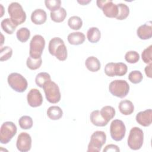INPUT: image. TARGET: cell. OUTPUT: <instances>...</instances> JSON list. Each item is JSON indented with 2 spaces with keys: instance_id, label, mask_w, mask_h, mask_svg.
<instances>
[{
  "instance_id": "cell-1",
  "label": "cell",
  "mask_w": 152,
  "mask_h": 152,
  "mask_svg": "<svg viewBox=\"0 0 152 152\" xmlns=\"http://www.w3.org/2000/svg\"><path fill=\"white\" fill-rule=\"evenodd\" d=\"M8 12L10 19L17 26L24 23L26 20V14L18 2H11L8 7Z\"/></svg>"
},
{
  "instance_id": "cell-2",
  "label": "cell",
  "mask_w": 152,
  "mask_h": 152,
  "mask_svg": "<svg viewBox=\"0 0 152 152\" xmlns=\"http://www.w3.org/2000/svg\"><path fill=\"white\" fill-rule=\"evenodd\" d=\"M128 145L133 150H138L141 148L144 142V133L138 127H133L129 132L128 138Z\"/></svg>"
},
{
  "instance_id": "cell-3",
  "label": "cell",
  "mask_w": 152,
  "mask_h": 152,
  "mask_svg": "<svg viewBox=\"0 0 152 152\" xmlns=\"http://www.w3.org/2000/svg\"><path fill=\"white\" fill-rule=\"evenodd\" d=\"M109 90L113 96L124 98L129 93V86L125 80H115L109 84Z\"/></svg>"
},
{
  "instance_id": "cell-4",
  "label": "cell",
  "mask_w": 152,
  "mask_h": 152,
  "mask_svg": "<svg viewBox=\"0 0 152 152\" xmlns=\"http://www.w3.org/2000/svg\"><path fill=\"white\" fill-rule=\"evenodd\" d=\"M7 81L9 86L15 91L24 92L27 88V80L20 74L12 72L8 76Z\"/></svg>"
},
{
  "instance_id": "cell-5",
  "label": "cell",
  "mask_w": 152,
  "mask_h": 152,
  "mask_svg": "<svg viewBox=\"0 0 152 152\" xmlns=\"http://www.w3.org/2000/svg\"><path fill=\"white\" fill-rule=\"evenodd\" d=\"M45 46V40L39 34L34 36L30 42L29 56L33 58H41Z\"/></svg>"
},
{
  "instance_id": "cell-6",
  "label": "cell",
  "mask_w": 152,
  "mask_h": 152,
  "mask_svg": "<svg viewBox=\"0 0 152 152\" xmlns=\"http://www.w3.org/2000/svg\"><path fill=\"white\" fill-rule=\"evenodd\" d=\"M46 98L50 103H57L61 100V92L58 86L50 80L45 84L43 87Z\"/></svg>"
},
{
  "instance_id": "cell-7",
  "label": "cell",
  "mask_w": 152,
  "mask_h": 152,
  "mask_svg": "<svg viewBox=\"0 0 152 152\" xmlns=\"http://www.w3.org/2000/svg\"><path fill=\"white\" fill-rule=\"evenodd\" d=\"M17 128L14 123L11 121L4 122L0 129V142L1 144L8 143L16 134Z\"/></svg>"
},
{
  "instance_id": "cell-8",
  "label": "cell",
  "mask_w": 152,
  "mask_h": 152,
  "mask_svg": "<svg viewBox=\"0 0 152 152\" xmlns=\"http://www.w3.org/2000/svg\"><path fill=\"white\" fill-rule=\"evenodd\" d=\"M106 141V135L104 131H97L94 132L91 135L87 151H100Z\"/></svg>"
},
{
  "instance_id": "cell-9",
  "label": "cell",
  "mask_w": 152,
  "mask_h": 152,
  "mask_svg": "<svg viewBox=\"0 0 152 152\" xmlns=\"http://www.w3.org/2000/svg\"><path fill=\"white\" fill-rule=\"evenodd\" d=\"M126 127L122 121L113 120L110 125V134L112 138L116 141H121L125 137Z\"/></svg>"
},
{
  "instance_id": "cell-10",
  "label": "cell",
  "mask_w": 152,
  "mask_h": 152,
  "mask_svg": "<svg viewBox=\"0 0 152 152\" xmlns=\"http://www.w3.org/2000/svg\"><path fill=\"white\" fill-rule=\"evenodd\" d=\"M97 6L102 9L105 16L109 18H116L118 12L117 4H115L111 0H97Z\"/></svg>"
},
{
  "instance_id": "cell-11",
  "label": "cell",
  "mask_w": 152,
  "mask_h": 152,
  "mask_svg": "<svg viewBox=\"0 0 152 152\" xmlns=\"http://www.w3.org/2000/svg\"><path fill=\"white\" fill-rule=\"evenodd\" d=\"M31 137L27 132H21L17 140L16 147L21 152L28 151L31 147Z\"/></svg>"
},
{
  "instance_id": "cell-12",
  "label": "cell",
  "mask_w": 152,
  "mask_h": 152,
  "mask_svg": "<svg viewBox=\"0 0 152 152\" xmlns=\"http://www.w3.org/2000/svg\"><path fill=\"white\" fill-rule=\"evenodd\" d=\"M27 103L33 107H39L43 103V97L40 91L36 88H31L27 96Z\"/></svg>"
},
{
  "instance_id": "cell-13",
  "label": "cell",
  "mask_w": 152,
  "mask_h": 152,
  "mask_svg": "<svg viewBox=\"0 0 152 152\" xmlns=\"http://www.w3.org/2000/svg\"><path fill=\"white\" fill-rule=\"evenodd\" d=\"M136 121L143 126H148L152 122V110L151 109L138 112L135 117Z\"/></svg>"
},
{
  "instance_id": "cell-14",
  "label": "cell",
  "mask_w": 152,
  "mask_h": 152,
  "mask_svg": "<svg viewBox=\"0 0 152 152\" xmlns=\"http://www.w3.org/2000/svg\"><path fill=\"white\" fill-rule=\"evenodd\" d=\"M138 37L142 40H147L152 37V25L150 21L140 26L137 30Z\"/></svg>"
},
{
  "instance_id": "cell-15",
  "label": "cell",
  "mask_w": 152,
  "mask_h": 152,
  "mask_svg": "<svg viewBox=\"0 0 152 152\" xmlns=\"http://www.w3.org/2000/svg\"><path fill=\"white\" fill-rule=\"evenodd\" d=\"M46 19V12L45 10L40 8L34 10L31 14V20L36 25H41L45 23Z\"/></svg>"
},
{
  "instance_id": "cell-16",
  "label": "cell",
  "mask_w": 152,
  "mask_h": 152,
  "mask_svg": "<svg viewBox=\"0 0 152 152\" xmlns=\"http://www.w3.org/2000/svg\"><path fill=\"white\" fill-rule=\"evenodd\" d=\"M90 119L91 123L97 126H104L109 122L103 118L99 110H93L90 114Z\"/></svg>"
},
{
  "instance_id": "cell-17",
  "label": "cell",
  "mask_w": 152,
  "mask_h": 152,
  "mask_svg": "<svg viewBox=\"0 0 152 152\" xmlns=\"http://www.w3.org/2000/svg\"><path fill=\"white\" fill-rule=\"evenodd\" d=\"M118 108L120 112L124 115H129L134 110V106L132 102L127 99L121 101L119 103Z\"/></svg>"
},
{
  "instance_id": "cell-18",
  "label": "cell",
  "mask_w": 152,
  "mask_h": 152,
  "mask_svg": "<svg viewBox=\"0 0 152 152\" xmlns=\"http://www.w3.org/2000/svg\"><path fill=\"white\" fill-rule=\"evenodd\" d=\"M67 39L68 42L72 45H79L84 43L86 37L81 32H73L68 35Z\"/></svg>"
},
{
  "instance_id": "cell-19",
  "label": "cell",
  "mask_w": 152,
  "mask_h": 152,
  "mask_svg": "<svg viewBox=\"0 0 152 152\" xmlns=\"http://www.w3.org/2000/svg\"><path fill=\"white\" fill-rule=\"evenodd\" d=\"M86 68L91 72H97L101 67V64L99 60L95 56L88 57L85 62Z\"/></svg>"
},
{
  "instance_id": "cell-20",
  "label": "cell",
  "mask_w": 152,
  "mask_h": 152,
  "mask_svg": "<svg viewBox=\"0 0 152 152\" xmlns=\"http://www.w3.org/2000/svg\"><path fill=\"white\" fill-rule=\"evenodd\" d=\"M87 37L90 43L98 42L101 37L100 30L96 27H90L87 32Z\"/></svg>"
},
{
  "instance_id": "cell-21",
  "label": "cell",
  "mask_w": 152,
  "mask_h": 152,
  "mask_svg": "<svg viewBox=\"0 0 152 152\" xmlns=\"http://www.w3.org/2000/svg\"><path fill=\"white\" fill-rule=\"evenodd\" d=\"M47 115L52 120H58L62 118L63 112L60 107L52 106L48 109Z\"/></svg>"
},
{
  "instance_id": "cell-22",
  "label": "cell",
  "mask_w": 152,
  "mask_h": 152,
  "mask_svg": "<svg viewBox=\"0 0 152 152\" xmlns=\"http://www.w3.org/2000/svg\"><path fill=\"white\" fill-rule=\"evenodd\" d=\"M50 16L52 21L56 23H61L65 19L66 17V11L65 8L61 7L55 11L50 12Z\"/></svg>"
},
{
  "instance_id": "cell-23",
  "label": "cell",
  "mask_w": 152,
  "mask_h": 152,
  "mask_svg": "<svg viewBox=\"0 0 152 152\" xmlns=\"http://www.w3.org/2000/svg\"><path fill=\"white\" fill-rule=\"evenodd\" d=\"M1 26L2 30L8 34H12L17 27V26L9 18L2 20L1 23Z\"/></svg>"
},
{
  "instance_id": "cell-24",
  "label": "cell",
  "mask_w": 152,
  "mask_h": 152,
  "mask_svg": "<svg viewBox=\"0 0 152 152\" xmlns=\"http://www.w3.org/2000/svg\"><path fill=\"white\" fill-rule=\"evenodd\" d=\"M117 7L118 12L116 18L119 20H123L126 19L129 14V7L126 4L123 3H119L117 4Z\"/></svg>"
},
{
  "instance_id": "cell-25",
  "label": "cell",
  "mask_w": 152,
  "mask_h": 152,
  "mask_svg": "<svg viewBox=\"0 0 152 152\" xmlns=\"http://www.w3.org/2000/svg\"><path fill=\"white\" fill-rule=\"evenodd\" d=\"M50 80V75L48 72H42L39 73L38 74H37L35 78L36 84L40 88H43L45 84Z\"/></svg>"
},
{
  "instance_id": "cell-26",
  "label": "cell",
  "mask_w": 152,
  "mask_h": 152,
  "mask_svg": "<svg viewBox=\"0 0 152 152\" xmlns=\"http://www.w3.org/2000/svg\"><path fill=\"white\" fill-rule=\"evenodd\" d=\"M100 112L103 118L107 122H109L110 120L114 118L116 113L115 109L110 106H105L103 107Z\"/></svg>"
},
{
  "instance_id": "cell-27",
  "label": "cell",
  "mask_w": 152,
  "mask_h": 152,
  "mask_svg": "<svg viewBox=\"0 0 152 152\" xmlns=\"http://www.w3.org/2000/svg\"><path fill=\"white\" fill-rule=\"evenodd\" d=\"M63 43H64V42L60 37H56L52 38L49 41V45H48V50L50 54L54 56L55 51L58 48V47Z\"/></svg>"
},
{
  "instance_id": "cell-28",
  "label": "cell",
  "mask_w": 152,
  "mask_h": 152,
  "mask_svg": "<svg viewBox=\"0 0 152 152\" xmlns=\"http://www.w3.org/2000/svg\"><path fill=\"white\" fill-rule=\"evenodd\" d=\"M68 26L72 30H78L81 28L83 26V21L80 17L72 16L69 17L68 21Z\"/></svg>"
},
{
  "instance_id": "cell-29",
  "label": "cell",
  "mask_w": 152,
  "mask_h": 152,
  "mask_svg": "<svg viewBox=\"0 0 152 152\" xmlns=\"http://www.w3.org/2000/svg\"><path fill=\"white\" fill-rule=\"evenodd\" d=\"M17 39L23 43H24L28 40L30 36V31L26 27H21L19 28L16 33Z\"/></svg>"
},
{
  "instance_id": "cell-30",
  "label": "cell",
  "mask_w": 152,
  "mask_h": 152,
  "mask_svg": "<svg viewBox=\"0 0 152 152\" xmlns=\"http://www.w3.org/2000/svg\"><path fill=\"white\" fill-rule=\"evenodd\" d=\"M33 119L32 118L27 115L21 116L18 120V124L20 128L23 129H29L33 126Z\"/></svg>"
},
{
  "instance_id": "cell-31",
  "label": "cell",
  "mask_w": 152,
  "mask_h": 152,
  "mask_svg": "<svg viewBox=\"0 0 152 152\" xmlns=\"http://www.w3.org/2000/svg\"><path fill=\"white\" fill-rule=\"evenodd\" d=\"M42 58H33L30 56L28 57L26 61V65L27 67L31 70H35L39 68L42 65Z\"/></svg>"
},
{
  "instance_id": "cell-32",
  "label": "cell",
  "mask_w": 152,
  "mask_h": 152,
  "mask_svg": "<svg viewBox=\"0 0 152 152\" xmlns=\"http://www.w3.org/2000/svg\"><path fill=\"white\" fill-rule=\"evenodd\" d=\"M67 55L68 53L66 47L65 45V43H63L58 47L55 51L54 56L59 61H63L66 60V59L67 58Z\"/></svg>"
},
{
  "instance_id": "cell-33",
  "label": "cell",
  "mask_w": 152,
  "mask_h": 152,
  "mask_svg": "<svg viewBox=\"0 0 152 152\" xmlns=\"http://www.w3.org/2000/svg\"><path fill=\"white\" fill-rule=\"evenodd\" d=\"M143 79L142 73L138 70L131 71L128 75V80L133 84H138L141 82Z\"/></svg>"
},
{
  "instance_id": "cell-34",
  "label": "cell",
  "mask_w": 152,
  "mask_h": 152,
  "mask_svg": "<svg viewBox=\"0 0 152 152\" xmlns=\"http://www.w3.org/2000/svg\"><path fill=\"white\" fill-rule=\"evenodd\" d=\"M128 71L127 65L123 62H115V76H123L125 75Z\"/></svg>"
},
{
  "instance_id": "cell-35",
  "label": "cell",
  "mask_w": 152,
  "mask_h": 152,
  "mask_svg": "<svg viewBox=\"0 0 152 152\" xmlns=\"http://www.w3.org/2000/svg\"><path fill=\"white\" fill-rule=\"evenodd\" d=\"M12 55V49L10 46H4L1 48L0 61H4L11 58Z\"/></svg>"
},
{
  "instance_id": "cell-36",
  "label": "cell",
  "mask_w": 152,
  "mask_h": 152,
  "mask_svg": "<svg viewBox=\"0 0 152 152\" xmlns=\"http://www.w3.org/2000/svg\"><path fill=\"white\" fill-rule=\"evenodd\" d=\"M125 59L130 64L137 63L140 59V55L138 52L134 50H130L126 53Z\"/></svg>"
},
{
  "instance_id": "cell-37",
  "label": "cell",
  "mask_w": 152,
  "mask_h": 152,
  "mask_svg": "<svg viewBox=\"0 0 152 152\" xmlns=\"http://www.w3.org/2000/svg\"><path fill=\"white\" fill-rule=\"evenodd\" d=\"M141 58L143 62L145 64H151L152 62V45L144 49L141 54Z\"/></svg>"
},
{
  "instance_id": "cell-38",
  "label": "cell",
  "mask_w": 152,
  "mask_h": 152,
  "mask_svg": "<svg viewBox=\"0 0 152 152\" xmlns=\"http://www.w3.org/2000/svg\"><path fill=\"white\" fill-rule=\"evenodd\" d=\"M45 4L48 10L51 12H53L61 8V0H45Z\"/></svg>"
},
{
  "instance_id": "cell-39",
  "label": "cell",
  "mask_w": 152,
  "mask_h": 152,
  "mask_svg": "<svg viewBox=\"0 0 152 152\" xmlns=\"http://www.w3.org/2000/svg\"><path fill=\"white\" fill-rule=\"evenodd\" d=\"M115 62L107 63L104 66V73L109 77H114L115 74Z\"/></svg>"
},
{
  "instance_id": "cell-40",
  "label": "cell",
  "mask_w": 152,
  "mask_h": 152,
  "mask_svg": "<svg viewBox=\"0 0 152 152\" xmlns=\"http://www.w3.org/2000/svg\"><path fill=\"white\" fill-rule=\"evenodd\" d=\"M103 152L106 151H120V149L118 146L115 144H109L107 145L103 149Z\"/></svg>"
},
{
  "instance_id": "cell-41",
  "label": "cell",
  "mask_w": 152,
  "mask_h": 152,
  "mask_svg": "<svg viewBox=\"0 0 152 152\" xmlns=\"http://www.w3.org/2000/svg\"><path fill=\"white\" fill-rule=\"evenodd\" d=\"M151 66L152 64H150L146 66L144 70H145V73L146 74V75L149 77V78H151L152 77V75H151Z\"/></svg>"
},
{
  "instance_id": "cell-42",
  "label": "cell",
  "mask_w": 152,
  "mask_h": 152,
  "mask_svg": "<svg viewBox=\"0 0 152 152\" xmlns=\"http://www.w3.org/2000/svg\"><path fill=\"white\" fill-rule=\"evenodd\" d=\"M77 2L80 4L81 5H87V4H88L89 2H91V0H81V1H77Z\"/></svg>"
}]
</instances>
